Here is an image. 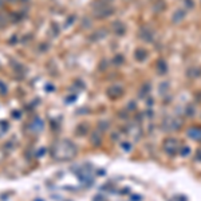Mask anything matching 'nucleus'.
I'll list each match as a JSON object with an SVG mask.
<instances>
[{
  "instance_id": "obj_4",
  "label": "nucleus",
  "mask_w": 201,
  "mask_h": 201,
  "mask_svg": "<svg viewBox=\"0 0 201 201\" xmlns=\"http://www.w3.org/2000/svg\"><path fill=\"white\" fill-rule=\"evenodd\" d=\"M166 69H168V66H166L165 60H160L158 62V71L161 74H165L166 73Z\"/></svg>"
},
{
  "instance_id": "obj_8",
  "label": "nucleus",
  "mask_w": 201,
  "mask_h": 201,
  "mask_svg": "<svg viewBox=\"0 0 201 201\" xmlns=\"http://www.w3.org/2000/svg\"><path fill=\"white\" fill-rule=\"evenodd\" d=\"M185 3H186V7H188V8H192V7H193V2H192V0H185Z\"/></svg>"
},
{
  "instance_id": "obj_2",
  "label": "nucleus",
  "mask_w": 201,
  "mask_h": 201,
  "mask_svg": "<svg viewBox=\"0 0 201 201\" xmlns=\"http://www.w3.org/2000/svg\"><path fill=\"white\" fill-rule=\"evenodd\" d=\"M188 135L190 138H193V140H201V128H197V126L190 128L188 130Z\"/></svg>"
},
{
  "instance_id": "obj_9",
  "label": "nucleus",
  "mask_w": 201,
  "mask_h": 201,
  "mask_svg": "<svg viewBox=\"0 0 201 201\" xmlns=\"http://www.w3.org/2000/svg\"><path fill=\"white\" fill-rule=\"evenodd\" d=\"M186 114H188V115H193V114H194V109H192V107H188Z\"/></svg>"
},
{
  "instance_id": "obj_1",
  "label": "nucleus",
  "mask_w": 201,
  "mask_h": 201,
  "mask_svg": "<svg viewBox=\"0 0 201 201\" xmlns=\"http://www.w3.org/2000/svg\"><path fill=\"white\" fill-rule=\"evenodd\" d=\"M176 140H166L165 141V145H164V148H165V150L168 151L170 156L176 153V149H177V144H176Z\"/></svg>"
},
{
  "instance_id": "obj_5",
  "label": "nucleus",
  "mask_w": 201,
  "mask_h": 201,
  "mask_svg": "<svg viewBox=\"0 0 201 201\" xmlns=\"http://www.w3.org/2000/svg\"><path fill=\"white\" fill-rule=\"evenodd\" d=\"M189 153H190V149H189L188 146H184V148L181 149V154H182V156H188Z\"/></svg>"
},
{
  "instance_id": "obj_3",
  "label": "nucleus",
  "mask_w": 201,
  "mask_h": 201,
  "mask_svg": "<svg viewBox=\"0 0 201 201\" xmlns=\"http://www.w3.org/2000/svg\"><path fill=\"white\" fill-rule=\"evenodd\" d=\"M184 16H185V11L178 10V11H176V14L172 16V20L174 21V23H177V21H180V20L184 19Z\"/></svg>"
},
{
  "instance_id": "obj_7",
  "label": "nucleus",
  "mask_w": 201,
  "mask_h": 201,
  "mask_svg": "<svg viewBox=\"0 0 201 201\" xmlns=\"http://www.w3.org/2000/svg\"><path fill=\"white\" fill-rule=\"evenodd\" d=\"M149 87H150L149 85H145V86H144V89H142V92H141V94H140L141 97H144V95L146 94V92H148V90H146V89H149Z\"/></svg>"
},
{
  "instance_id": "obj_6",
  "label": "nucleus",
  "mask_w": 201,
  "mask_h": 201,
  "mask_svg": "<svg viewBox=\"0 0 201 201\" xmlns=\"http://www.w3.org/2000/svg\"><path fill=\"white\" fill-rule=\"evenodd\" d=\"M188 75H189V76H192V75H193V76H197V75H200V73H197L196 69H190L189 71H188Z\"/></svg>"
}]
</instances>
